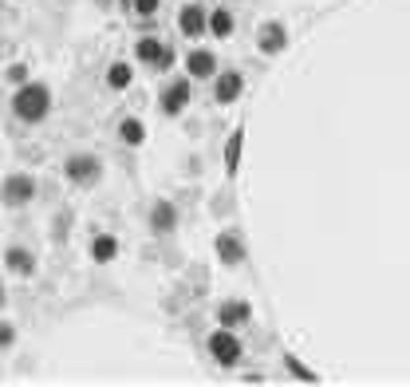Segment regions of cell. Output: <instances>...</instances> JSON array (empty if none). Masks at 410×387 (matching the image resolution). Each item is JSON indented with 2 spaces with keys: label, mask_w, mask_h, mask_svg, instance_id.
I'll list each match as a JSON object with an SVG mask.
<instances>
[{
  "label": "cell",
  "mask_w": 410,
  "mask_h": 387,
  "mask_svg": "<svg viewBox=\"0 0 410 387\" xmlns=\"http://www.w3.org/2000/svg\"><path fill=\"white\" fill-rule=\"evenodd\" d=\"M4 261H8V269H12V273H20V276H28L32 269H36L32 253H28V249H20V245H12V249H8V257H4Z\"/></svg>",
  "instance_id": "7c38bea8"
},
{
  "label": "cell",
  "mask_w": 410,
  "mask_h": 387,
  "mask_svg": "<svg viewBox=\"0 0 410 387\" xmlns=\"http://www.w3.org/2000/svg\"><path fill=\"white\" fill-rule=\"evenodd\" d=\"M237 162H241V131L229 138V147H225V166H229V174L237 170Z\"/></svg>",
  "instance_id": "d6986e66"
},
{
  "label": "cell",
  "mask_w": 410,
  "mask_h": 387,
  "mask_svg": "<svg viewBox=\"0 0 410 387\" xmlns=\"http://www.w3.org/2000/svg\"><path fill=\"white\" fill-rule=\"evenodd\" d=\"M12 340H16V328H12V324H0V352L12 344Z\"/></svg>",
  "instance_id": "7402d4cb"
},
{
  "label": "cell",
  "mask_w": 410,
  "mask_h": 387,
  "mask_svg": "<svg viewBox=\"0 0 410 387\" xmlns=\"http://www.w3.org/2000/svg\"><path fill=\"white\" fill-rule=\"evenodd\" d=\"M68 178L79 182V186H95L99 182V162L91 158V154H75L68 162Z\"/></svg>",
  "instance_id": "277c9868"
},
{
  "label": "cell",
  "mask_w": 410,
  "mask_h": 387,
  "mask_svg": "<svg viewBox=\"0 0 410 387\" xmlns=\"http://www.w3.org/2000/svg\"><path fill=\"white\" fill-rule=\"evenodd\" d=\"M241 91H245V79H241L237 71H225V75L217 79V103H233Z\"/></svg>",
  "instance_id": "ba28073f"
},
{
  "label": "cell",
  "mask_w": 410,
  "mask_h": 387,
  "mask_svg": "<svg viewBox=\"0 0 410 387\" xmlns=\"http://www.w3.org/2000/svg\"><path fill=\"white\" fill-rule=\"evenodd\" d=\"M217 257L225 265H237L241 257H245V245H241V237H233V234H221L217 237Z\"/></svg>",
  "instance_id": "9c48e42d"
},
{
  "label": "cell",
  "mask_w": 410,
  "mask_h": 387,
  "mask_svg": "<svg viewBox=\"0 0 410 387\" xmlns=\"http://www.w3.org/2000/svg\"><path fill=\"white\" fill-rule=\"evenodd\" d=\"M260 52H280L284 48V28L280 24H264V32H260Z\"/></svg>",
  "instance_id": "4fadbf2b"
},
{
  "label": "cell",
  "mask_w": 410,
  "mask_h": 387,
  "mask_svg": "<svg viewBox=\"0 0 410 387\" xmlns=\"http://www.w3.org/2000/svg\"><path fill=\"white\" fill-rule=\"evenodd\" d=\"M186 103H190V83L178 79V83H174V87L162 95V111H166V115H178V111H186Z\"/></svg>",
  "instance_id": "8992f818"
},
{
  "label": "cell",
  "mask_w": 410,
  "mask_h": 387,
  "mask_svg": "<svg viewBox=\"0 0 410 387\" xmlns=\"http://www.w3.org/2000/svg\"><path fill=\"white\" fill-rule=\"evenodd\" d=\"M135 52H138V59H146V64H158V59H162V44L154 40V36H142V40L135 44Z\"/></svg>",
  "instance_id": "5bb4252c"
},
{
  "label": "cell",
  "mask_w": 410,
  "mask_h": 387,
  "mask_svg": "<svg viewBox=\"0 0 410 387\" xmlns=\"http://www.w3.org/2000/svg\"><path fill=\"white\" fill-rule=\"evenodd\" d=\"M8 79H12V83H24V79H28V68H24V64H12V68H8Z\"/></svg>",
  "instance_id": "603a6c76"
},
{
  "label": "cell",
  "mask_w": 410,
  "mask_h": 387,
  "mask_svg": "<svg viewBox=\"0 0 410 387\" xmlns=\"http://www.w3.org/2000/svg\"><path fill=\"white\" fill-rule=\"evenodd\" d=\"M130 4L138 16H154V8H158V0H130Z\"/></svg>",
  "instance_id": "44dd1931"
},
{
  "label": "cell",
  "mask_w": 410,
  "mask_h": 387,
  "mask_svg": "<svg viewBox=\"0 0 410 387\" xmlns=\"http://www.w3.org/2000/svg\"><path fill=\"white\" fill-rule=\"evenodd\" d=\"M205 20H209V16H205L202 4H186V8H182V16H178V24H182V32H186V36H202Z\"/></svg>",
  "instance_id": "5b68a950"
},
{
  "label": "cell",
  "mask_w": 410,
  "mask_h": 387,
  "mask_svg": "<svg viewBox=\"0 0 410 387\" xmlns=\"http://www.w3.org/2000/svg\"><path fill=\"white\" fill-rule=\"evenodd\" d=\"M288 372L296 375V379H304V384H315V379H320V375H312V372L300 364V359H292V356H288Z\"/></svg>",
  "instance_id": "ffe728a7"
},
{
  "label": "cell",
  "mask_w": 410,
  "mask_h": 387,
  "mask_svg": "<svg viewBox=\"0 0 410 387\" xmlns=\"http://www.w3.org/2000/svg\"><path fill=\"white\" fill-rule=\"evenodd\" d=\"M115 253H119V241H115V237H95V245H91V257H95L99 265L110 261Z\"/></svg>",
  "instance_id": "2e32d148"
},
{
  "label": "cell",
  "mask_w": 410,
  "mask_h": 387,
  "mask_svg": "<svg viewBox=\"0 0 410 387\" xmlns=\"http://www.w3.org/2000/svg\"><path fill=\"white\" fill-rule=\"evenodd\" d=\"M217 317H221L225 328H237V324H245V320H248V304L245 301H225Z\"/></svg>",
  "instance_id": "30bf717a"
},
{
  "label": "cell",
  "mask_w": 410,
  "mask_h": 387,
  "mask_svg": "<svg viewBox=\"0 0 410 387\" xmlns=\"http://www.w3.org/2000/svg\"><path fill=\"white\" fill-rule=\"evenodd\" d=\"M12 107L24 123H40L43 115H48V107H52V95H48V87H40V83H24V87L16 91Z\"/></svg>",
  "instance_id": "6da1fadb"
},
{
  "label": "cell",
  "mask_w": 410,
  "mask_h": 387,
  "mask_svg": "<svg viewBox=\"0 0 410 387\" xmlns=\"http://www.w3.org/2000/svg\"><path fill=\"white\" fill-rule=\"evenodd\" d=\"M209 352H213V359H217L221 368H233V364L241 359V344H237V336H233L229 328H221L209 336Z\"/></svg>",
  "instance_id": "7a4b0ae2"
},
{
  "label": "cell",
  "mask_w": 410,
  "mask_h": 387,
  "mask_svg": "<svg viewBox=\"0 0 410 387\" xmlns=\"http://www.w3.org/2000/svg\"><path fill=\"white\" fill-rule=\"evenodd\" d=\"M205 24H209V32H213V36H221V40H225V36L233 32V16L225 12V8H217V12H209V20H205Z\"/></svg>",
  "instance_id": "9a60e30c"
},
{
  "label": "cell",
  "mask_w": 410,
  "mask_h": 387,
  "mask_svg": "<svg viewBox=\"0 0 410 387\" xmlns=\"http://www.w3.org/2000/svg\"><path fill=\"white\" fill-rule=\"evenodd\" d=\"M32 194H36V182L28 178V174H8V178H4L0 198H4V206H24Z\"/></svg>",
  "instance_id": "3957f363"
},
{
  "label": "cell",
  "mask_w": 410,
  "mask_h": 387,
  "mask_svg": "<svg viewBox=\"0 0 410 387\" xmlns=\"http://www.w3.org/2000/svg\"><path fill=\"white\" fill-rule=\"evenodd\" d=\"M119 135H123V142H130V147H138V142L146 138V126L138 123V119H123V126H119Z\"/></svg>",
  "instance_id": "e0dca14e"
},
{
  "label": "cell",
  "mask_w": 410,
  "mask_h": 387,
  "mask_svg": "<svg viewBox=\"0 0 410 387\" xmlns=\"http://www.w3.org/2000/svg\"><path fill=\"white\" fill-rule=\"evenodd\" d=\"M107 87H110V91H123V87H130V68H126V64H115V68L107 71Z\"/></svg>",
  "instance_id": "ac0fdd59"
},
{
  "label": "cell",
  "mask_w": 410,
  "mask_h": 387,
  "mask_svg": "<svg viewBox=\"0 0 410 387\" xmlns=\"http://www.w3.org/2000/svg\"><path fill=\"white\" fill-rule=\"evenodd\" d=\"M150 225L158 229V234L174 229V225H178V209L170 206V202H158V206H154V214H150Z\"/></svg>",
  "instance_id": "8fae6325"
},
{
  "label": "cell",
  "mask_w": 410,
  "mask_h": 387,
  "mask_svg": "<svg viewBox=\"0 0 410 387\" xmlns=\"http://www.w3.org/2000/svg\"><path fill=\"white\" fill-rule=\"evenodd\" d=\"M186 68H190V75H197V79H205V75H213V68H217V55L213 52H190L186 55Z\"/></svg>",
  "instance_id": "52a82bcc"
}]
</instances>
